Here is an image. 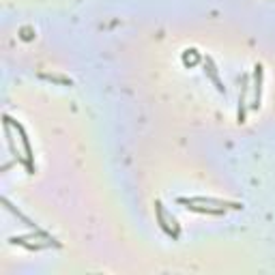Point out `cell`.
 <instances>
[{"instance_id":"6da1fadb","label":"cell","mask_w":275,"mask_h":275,"mask_svg":"<svg viewBox=\"0 0 275 275\" xmlns=\"http://www.w3.org/2000/svg\"><path fill=\"white\" fill-rule=\"evenodd\" d=\"M260 84H262V67L256 65V82H254V101L252 105L258 107L260 105Z\"/></svg>"},{"instance_id":"7a4b0ae2","label":"cell","mask_w":275,"mask_h":275,"mask_svg":"<svg viewBox=\"0 0 275 275\" xmlns=\"http://www.w3.org/2000/svg\"><path fill=\"white\" fill-rule=\"evenodd\" d=\"M205 67H207V74L211 76V80L215 82V86H217V90H219V93H226V88H224V84H222V80L217 78V71H215V67H213V63H211V58H207Z\"/></svg>"}]
</instances>
